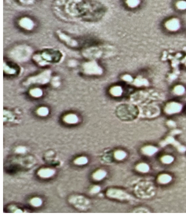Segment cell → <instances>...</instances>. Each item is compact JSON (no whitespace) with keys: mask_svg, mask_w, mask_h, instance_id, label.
<instances>
[{"mask_svg":"<svg viewBox=\"0 0 186 216\" xmlns=\"http://www.w3.org/2000/svg\"><path fill=\"white\" fill-rule=\"evenodd\" d=\"M61 52L53 49H45L42 52L35 54L33 61L41 66H44L52 63L58 62L62 58Z\"/></svg>","mask_w":186,"mask_h":216,"instance_id":"1","label":"cell"},{"mask_svg":"<svg viewBox=\"0 0 186 216\" xmlns=\"http://www.w3.org/2000/svg\"><path fill=\"white\" fill-rule=\"evenodd\" d=\"M51 71L49 70L44 71L40 73L28 78L24 82L25 86H29L32 84L44 85L48 84L51 80Z\"/></svg>","mask_w":186,"mask_h":216,"instance_id":"2","label":"cell"},{"mask_svg":"<svg viewBox=\"0 0 186 216\" xmlns=\"http://www.w3.org/2000/svg\"><path fill=\"white\" fill-rule=\"evenodd\" d=\"M82 70L87 75H99L103 73V69L95 61L84 63L82 65Z\"/></svg>","mask_w":186,"mask_h":216,"instance_id":"3","label":"cell"},{"mask_svg":"<svg viewBox=\"0 0 186 216\" xmlns=\"http://www.w3.org/2000/svg\"><path fill=\"white\" fill-rule=\"evenodd\" d=\"M30 49L25 47L17 48L12 52V58L16 61L24 62L27 60L30 55Z\"/></svg>","mask_w":186,"mask_h":216,"instance_id":"4","label":"cell"},{"mask_svg":"<svg viewBox=\"0 0 186 216\" xmlns=\"http://www.w3.org/2000/svg\"><path fill=\"white\" fill-rule=\"evenodd\" d=\"M107 196L109 198L119 200H127L130 198V196L124 191L116 189H110L107 190Z\"/></svg>","mask_w":186,"mask_h":216,"instance_id":"5","label":"cell"},{"mask_svg":"<svg viewBox=\"0 0 186 216\" xmlns=\"http://www.w3.org/2000/svg\"><path fill=\"white\" fill-rule=\"evenodd\" d=\"M164 27L166 29L169 31H177L180 29V21L176 17H173L165 22Z\"/></svg>","mask_w":186,"mask_h":216,"instance_id":"6","label":"cell"},{"mask_svg":"<svg viewBox=\"0 0 186 216\" xmlns=\"http://www.w3.org/2000/svg\"><path fill=\"white\" fill-rule=\"evenodd\" d=\"M182 109V105L181 104L176 102H171L166 105L164 111L166 114L172 115L179 112Z\"/></svg>","mask_w":186,"mask_h":216,"instance_id":"7","label":"cell"},{"mask_svg":"<svg viewBox=\"0 0 186 216\" xmlns=\"http://www.w3.org/2000/svg\"><path fill=\"white\" fill-rule=\"evenodd\" d=\"M57 35H58V36L61 40L64 42L68 46L72 47H73L77 46V45H78L77 42L73 39H72L70 36L65 35V33H63V32L58 31V32H57Z\"/></svg>","mask_w":186,"mask_h":216,"instance_id":"8","label":"cell"},{"mask_svg":"<svg viewBox=\"0 0 186 216\" xmlns=\"http://www.w3.org/2000/svg\"><path fill=\"white\" fill-rule=\"evenodd\" d=\"M55 170L51 168H42L38 171V175L43 178L51 177L55 174Z\"/></svg>","mask_w":186,"mask_h":216,"instance_id":"9","label":"cell"},{"mask_svg":"<svg viewBox=\"0 0 186 216\" xmlns=\"http://www.w3.org/2000/svg\"><path fill=\"white\" fill-rule=\"evenodd\" d=\"M20 26L24 29L30 31L33 28L34 24L30 19L24 17L21 19L19 22Z\"/></svg>","mask_w":186,"mask_h":216,"instance_id":"10","label":"cell"},{"mask_svg":"<svg viewBox=\"0 0 186 216\" xmlns=\"http://www.w3.org/2000/svg\"><path fill=\"white\" fill-rule=\"evenodd\" d=\"M63 120L68 124H76L79 121V118L76 114L70 113L64 116Z\"/></svg>","mask_w":186,"mask_h":216,"instance_id":"11","label":"cell"},{"mask_svg":"<svg viewBox=\"0 0 186 216\" xmlns=\"http://www.w3.org/2000/svg\"><path fill=\"white\" fill-rule=\"evenodd\" d=\"M158 151L157 148L152 146H147L143 147L142 149V153L146 156L153 155Z\"/></svg>","mask_w":186,"mask_h":216,"instance_id":"12","label":"cell"},{"mask_svg":"<svg viewBox=\"0 0 186 216\" xmlns=\"http://www.w3.org/2000/svg\"><path fill=\"white\" fill-rule=\"evenodd\" d=\"M106 175H107V172L104 170L100 169L93 173L92 177L93 179L96 181H100L103 180Z\"/></svg>","mask_w":186,"mask_h":216,"instance_id":"13","label":"cell"},{"mask_svg":"<svg viewBox=\"0 0 186 216\" xmlns=\"http://www.w3.org/2000/svg\"><path fill=\"white\" fill-rule=\"evenodd\" d=\"M110 93L113 96L119 97L122 95L123 92V88L120 86H114L110 88Z\"/></svg>","mask_w":186,"mask_h":216,"instance_id":"14","label":"cell"},{"mask_svg":"<svg viewBox=\"0 0 186 216\" xmlns=\"http://www.w3.org/2000/svg\"><path fill=\"white\" fill-rule=\"evenodd\" d=\"M172 180L171 176L167 174H163L159 175L157 178L159 183L162 185H166L169 183Z\"/></svg>","mask_w":186,"mask_h":216,"instance_id":"15","label":"cell"},{"mask_svg":"<svg viewBox=\"0 0 186 216\" xmlns=\"http://www.w3.org/2000/svg\"><path fill=\"white\" fill-rule=\"evenodd\" d=\"M4 72L7 74H9V75H14L16 74L17 73L18 70L15 67L11 66V65H9L8 63H4Z\"/></svg>","mask_w":186,"mask_h":216,"instance_id":"16","label":"cell"},{"mask_svg":"<svg viewBox=\"0 0 186 216\" xmlns=\"http://www.w3.org/2000/svg\"><path fill=\"white\" fill-rule=\"evenodd\" d=\"M136 169L140 173H146L149 171L150 167L149 165L146 163H140L137 164L136 167Z\"/></svg>","mask_w":186,"mask_h":216,"instance_id":"17","label":"cell"},{"mask_svg":"<svg viewBox=\"0 0 186 216\" xmlns=\"http://www.w3.org/2000/svg\"><path fill=\"white\" fill-rule=\"evenodd\" d=\"M29 93L32 97L35 98H39L42 96L43 95V91L42 90L38 88H33L30 89Z\"/></svg>","mask_w":186,"mask_h":216,"instance_id":"18","label":"cell"},{"mask_svg":"<svg viewBox=\"0 0 186 216\" xmlns=\"http://www.w3.org/2000/svg\"><path fill=\"white\" fill-rule=\"evenodd\" d=\"M125 3L128 8H135L140 5V0H126Z\"/></svg>","mask_w":186,"mask_h":216,"instance_id":"19","label":"cell"},{"mask_svg":"<svg viewBox=\"0 0 186 216\" xmlns=\"http://www.w3.org/2000/svg\"><path fill=\"white\" fill-rule=\"evenodd\" d=\"M114 157L117 160L124 159L127 156V153L123 150H117L114 152Z\"/></svg>","mask_w":186,"mask_h":216,"instance_id":"20","label":"cell"},{"mask_svg":"<svg viewBox=\"0 0 186 216\" xmlns=\"http://www.w3.org/2000/svg\"><path fill=\"white\" fill-rule=\"evenodd\" d=\"M88 162V159L85 156H81V157H78L76 159H75L74 161V163L76 165L78 166H81V165H84L87 164Z\"/></svg>","mask_w":186,"mask_h":216,"instance_id":"21","label":"cell"},{"mask_svg":"<svg viewBox=\"0 0 186 216\" xmlns=\"http://www.w3.org/2000/svg\"><path fill=\"white\" fill-rule=\"evenodd\" d=\"M49 113V110L47 107H41L37 110V114L40 116H46Z\"/></svg>","mask_w":186,"mask_h":216,"instance_id":"22","label":"cell"},{"mask_svg":"<svg viewBox=\"0 0 186 216\" xmlns=\"http://www.w3.org/2000/svg\"><path fill=\"white\" fill-rule=\"evenodd\" d=\"M30 204L34 207H39L42 204V199L39 197H34L30 200Z\"/></svg>","mask_w":186,"mask_h":216,"instance_id":"23","label":"cell"},{"mask_svg":"<svg viewBox=\"0 0 186 216\" xmlns=\"http://www.w3.org/2000/svg\"><path fill=\"white\" fill-rule=\"evenodd\" d=\"M175 7L179 10H186V1L178 0L175 3Z\"/></svg>","mask_w":186,"mask_h":216,"instance_id":"24","label":"cell"},{"mask_svg":"<svg viewBox=\"0 0 186 216\" xmlns=\"http://www.w3.org/2000/svg\"><path fill=\"white\" fill-rule=\"evenodd\" d=\"M160 160L164 164H170L174 160V158L172 156L164 155L161 158Z\"/></svg>","mask_w":186,"mask_h":216,"instance_id":"25","label":"cell"},{"mask_svg":"<svg viewBox=\"0 0 186 216\" xmlns=\"http://www.w3.org/2000/svg\"><path fill=\"white\" fill-rule=\"evenodd\" d=\"M173 91H174V93L176 95H183V94L184 93L185 89V88H184L183 86L178 85V86L175 87Z\"/></svg>","mask_w":186,"mask_h":216,"instance_id":"26","label":"cell"},{"mask_svg":"<svg viewBox=\"0 0 186 216\" xmlns=\"http://www.w3.org/2000/svg\"><path fill=\"white\" fill-rule=\"evenodd\" d=\"M147 81H144L143 79H137L135 81V84L137 86H143V85H148Z\"/></svg>","mask_w":186,"mask_h":216,"instance_id":"27","label":"cell"},{"mask_svg":"<svg viewBox=\"0 0 186 216\" xmlns=\"http://www.w3.org/2000/svg\"><path fill=\"white\" fill-rule=\"evenodd\" d=\"M100 190L101 187H100L99 186L95 185L91 189L90 192L92 194H97L100 192Z\"/></svg>","mask_w":186,"mask_h":216,"instance_id":"28","label":"cell"},{"mask_svg":"<svg viewBox=\"0 0 186 216\" xmlns=\"http://www.w3.org/2000/svg\"><path fill=\"white\" fill-rule=\"evenodd\" d=\"M26 151V148L25 147H18L16 148V152L17 153H20V154H22V153H24Z\"/></svg>","mask_w":186,"mask_h":216,"instance_id":"29","label":"cell"},{"mask_svg":"<svg viewBox=\"0 0 186 216\" xmlns=\"http://www.w3.org/2000/svg\"><path fill=\"white\" fill-rule=\"evenodd\" d=\"M54 84H53V86H59L60 82L59 81V78L58 77H55L53 78V79L52 82H55Z\"/></svg>","mask_w":186,"mask_h":216,"instance_id":"30","label":"cell"},{"mask_svg":"<svg viewBox=\"0 0 186 216\" xmlns=\"http://www.w3.org/2000/svg\"><path fill=\"white\" fill-rule=\"evenodd\" d=\"M123 79L127 82H131V81L132 82V77L129 75H124L123 77Z\"/></svg>","mask_w":186,"mask_h":216,"instance_id":"31","label":"cell"},{"mask_svg":"<svg viewBox=\"0 0 186 216\" xmlns=\"http://www.w3.org/2000/svg\"><path fill=\"white\" fill-rule=\"evenodd\" d=\"M168 124L170 126V127H174L175 125V123L172 121H169L168 122Z\"/></svg>","mask_w":186,"mask_h":216,"instance_id":"32","label":"cell"},{"mask_svg":"<svg viewBox=\"0 0 186 216\" xmlns=\"http://www.w3.org/2000/svg\"><path fill=\"white\" fill-rule=\"evenodd\" d=\"M183 63H184V65L186 66V56L183 59Z\"/></svg>","mask_w":186,"mask_h":216,"instance_id":"33","label":"cell"}]
</instances>
